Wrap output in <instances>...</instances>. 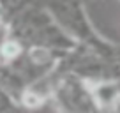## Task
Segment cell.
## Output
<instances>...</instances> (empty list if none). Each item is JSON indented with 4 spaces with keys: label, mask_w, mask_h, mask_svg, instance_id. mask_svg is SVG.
Segmentation results:
<instances>
[{
    "label": "cell",
    "mask_w": 120,
    "mask_h": 113,
    "mask_svg": "<svg viewBox=\"0 0 120 113\" xmlns=\"http://www.w3.org/2000/svg\"><path fill=\"white\" fill-rule=\"evenodd\" d=\"M2 53H4L7 58H12V56H16L19 53V44L18 42H5V44L2 46Z\"/></svg>",
    "instance_id": "2"
},
{
    "label": "cell",
    "mask_w": 120,
    "mask_h": 113,
    "mask_svg": "<svg viewBox=\"0 0 120 113\" xmlns=\"http://www.w3.org/2000/svg\"><path fill=\"white\" fill-rule=\"evenodd\" d=\"M23 102H25L28 108H35V106L41 104V97L35 95L34 92H26V94L23 95Z\"/></svg>",
    "instance_id": "3"
},
{
    "label": "cell",
    "mask_w": 120,
    "mask_h": 113,
    "mask_svg": "<svg viewBox=\"0 0 120 113\" xmlns=\"http://www.w3.org/2000/svg\"><path fill=\"white\" fill-rule=\"evenodd\" d=\"M30 56H32V60H34L35 64H44V62L48 60V51H46L44 48H34L30 51Z\"/></svg>",
    "instance_id": "1"
}]
</instances>
